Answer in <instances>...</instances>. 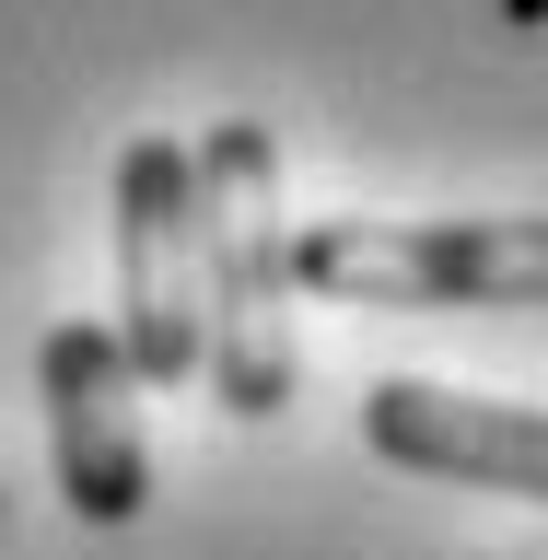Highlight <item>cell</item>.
<instances>
[{"label":"cell","instance_id":"obj_1","mask_svg":"<svg viewBox=\"0 0 548 560\" xmlns=\"http://www.w3.org/2000/svg\"><path fill=\"white\" fill-rule=\"evenodd\" d=\"M199 187V374L234 420L292 409V222H280V140L269 117H210L187 140Z\"/></svg>","mask_w":548,"mask_h":560},{"label":"cell","instance_id":"obj_2","mask_svg":"<svg viewBox=\"0 0 548 560\" xmlns=\"http://www.w3.org/2000/svg\"><path fill=\"white\" fill-rule=\"evenodd\" d=\"M292 292L327 304H548V210H490V222H374L327 210L292 222Z\"/></svg>","mask_w":548,"mask_h":560},{"label":"cell","instance_id":"obj_3","mask_svg":"<svg viewBox=\"0 0 548 560\" xmlns=\"http://www.w3.org/2000/svg\"><path fill=\"white\" fill-rule=\"evenodd\" d=\"M117 350L140 385H199V187L187 140L140 129L117 152Z\"/></svg>","mask_w":548,"mask_h":560},{"label":"cell","instance_id":"obj_4","mask_svg":"<svg viewBox=\"0 0 548 560\" xmlns=\"http://www.w3.org/2000/svg\"><path fill=\"white\" fill-rule=\"evenodd\" d=\"M35 385H47V467H59V502L82 525H140L152 502V444H140V374L117 327L70 315L35 339Z\"/></svg>","mask_w":548,"mask_h":560},{"label":"cell","instance_id":"obj_5","mask_svg":"<svg viewBox=\"0 0 548 560\" xmlns=\"http://www.w3.org/2000/svg\"><path fill=\"white\" fill-rule=\"evenodd\" d=\"M362 444H374L385 467H420V479H467V490H502V502H548V409H525V397L385 374L374 397H362Z\"/></svg>","mask_w":548,"mask_h":560}]
</instances>
